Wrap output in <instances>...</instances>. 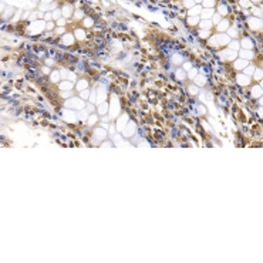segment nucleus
Listing matches in <instances>:
<instances>
[{
  "label": "nucleus",
  "mask_w": 263,
  "mask_h": 263,
  "mask_svg": "<svg viewBox=\"0 0 263 263\" xmlns=\"http://www.w3.org/2000/svg\"><path fill=\"white\" fill-rule=\"evenodd\" d=\"M230 41V37L228 36V34H215V36H212L211 40H209V44L211 46H226L228 43Z\"/></svg>",
  "instance_id": "1"
},
{
  "label": "nucleus",
  "mask_w": 263,
  "mask_h": 263,
  "mask_svg": "<svg viewBox=\"0 0 263 263\" xmlns=\"http://www.w3.org/2000/svg\"><path fill=\"white\" fill-rule=\"evenodd\" d=\"M248 21H249V26H250L252 30L259 31V30L262 28V23H260V19H259V17H250Z\"/></svg>",
  "instance_id": "2"
},
{
  "label": "nucleus",
  "mask_w": 263,
  "mask_h": 263,
  "mask_svg": "<svg viewBox=\"0 0 263 263\" xmlns=\"http://www.w3.org/2000/svg\"><path fill=\"white\" fill-rule=\"evenodd\" d=\"M67 107H70V108H84V103L81 101V100L78 98H74V100H70V101H67Z\"/></svg>",
  "instance_id": "3"
},
{
  "label": "nucleus",
  "mask_w": 263,
  "mask_h": 263,
  "mask_svg": "<svg viewBox=\"0 0 263 263\" xmlns=\"http://www.w3.org/2000/svg\"><path fill=\"white\" fill-rule=\"evenodd\" d=\"M236 56H238V51H233V50H230V48H228V50H225V51L222 53V57H223L225 60H235Z\"/></svg>",
  "instance_id": "4"
},
{
  "label": "nucleus",
  "mask_w": 263,
  "mask_h": 263,
  "mask_svg": "<svg viewBox=\"0 0 263 263\" xmlns=\"http://www.w3.org/2000/svg\"><path fill=\"white\" fill-rule=\"evenodd\" d=\"M216 28H218V31H222V33H223V31H226V30L229 28V21L222 19L219 23L216 24Z\"/></svg>",
  "instance_id": "5"
},
{
  "label": "nucleus",
  "mask_w": 263,
  "mask_h": 263,
  "mask_svg": "<svg viewBox=\"0 0 263 263\" xmlns=\"http://www.w3.org/2000/svg\"><path fill=\"white\" fill-rule=\"evenodd\" d=\"M253 40H252V38H249V37H245L243 40H242V41H240V46H242V47L243 48H246V50H250V48L253 47Z\"/></svg>",
  "instance_id": "6"
},
{
  "label": "nucleus",
  "mask_w": 263,
  "mask_h": 263,
  "mask_svg": "<svg viewBox=\"0 0 263 263\" xmlns=\"http://www.w3.org/2000/svg\"><path fill=\"white\" fill-rule=\"evenodd\" d=\"M201 12H202V6H201V5H195V6H192V7L189 9L188 16H199V14H201Z\"/></svg>",
  "instance_id": "7"
},
{
  "label": "nucleus",
  "mask_w": 263,
  "mask_h": 263,
  "mask_svg": "<svg viewBox=\"0 0 263 263\" xmlns=\"http://www.w3.org/2000/svg\"><path fill=\"white\" fill-rule=\"evenodd\" d=\"M238 83L240 85H249L250 84V77L246 74H240L238 75Z\"/></svg>",
  "instance_id": "8"
},
{
  "label": "nucleus",
  "mask_w": 263,
  "mask_h": 263,
  "mask_svg": "<svg viewBox=\"0 0 263 263\" xmlns=\"http://www.w3.org/2000/svg\"><path fill=\"white\" fill-rule=\"evenodd\" d=\"M246 66H249V63H248V60H245V58H240V60L235 61V68L236 70H243Z\"/></svg>",
  "instance_id": "9"
},
{
  "label": "nucleus",
  "mask_w": 263,
  "mask_h": 263,
  "mask_svg": "<svg viewBox=\"0 0 263 263\" xmlns=\"http://www.w3.org/2000/svg\"><path fill=\"white\" fill-rule=\"evenodd\" d=\"M198 26L202 28V30H209V28L212 27V21L209 19H203L202 21H199V23H198Z\"/></svg>",
  "instance_id": "10"
},
{
  "label": "nucleus",
  "mask_w": 263,
  "mask_h": 263,
  "mask_svg": "<svg viewBox=\"0 0 263 263\" xmlns=\"http://www.w3.org/2000/svg\"><path fill=\"white\" fill-rule=\"evenodd\" d=\"M239 56L242 57V58H245V60H249V58H253V53L250 51V50H246V48H243V50H240Z\"/></svg>",
  "instance_id": "11"
},
{
  "label": "nucleus",
  "mask_w": 263,
  "mask_h": 263,
  "mask_svg": "<svg viewBox=\"0 0 263 263\" xmlns=\"http://www.w3.org/2000/svg\"><path fill=\"white\" fill-rule=\"evenodd\" d=\"M212 16H213V10L212 9H202V12H201V17L202 19H212Z\"/></svg>",
  "instance_id": "12"
},
{
  "label": "nucleus",
  "mask_w": 263,
  "mask_h": 263,
  "mask_svg": "<svg viewBox=\"0 0 263 263\" xmlns=\"http://www.w3.org/2000/svg\"><path fill=\"white\" fill-rule=\"evenodd\" d=\"M186 23H188L189 26H198V23H199V16H189L188 20H186Z\"/></svg>",
  "instance_id": "13"
},
{
  "label": "nucleus",
  "mask_w": 263,
  "mask_h": 263,
  "mask_svg": "<svg viewBox=\"0 0 263 263\" xmlns=\"http://www.w3.org/2000/svg\"><path fill=\"white\" fill-rule=\"evenodd\" d=\"M218 12H219V14H221V16H225V14H228L229 13V7H228V6L226 5H218Z\"/></svg>",
  "instance_id": "14"
},
{
  "label": "nucleus",
  "mask_w": 263,
  "mask_h": 263,
  "mask_svg": "<svg viewBox=\"0 0 263 263\" xmlns=\"http://www.w3.org/2000/svg\"><path fill=\"white\" fill-rule=\"evenodd\" d=\"M240 47V43L236 41V40H233V41H229L228 43V48H230V50H233V51H238Z\"/></svg>",
  "instance_id": "15"
},
{
  "label": "nucleus",
  "mask_w": 263,
  "mask_h": 263,
  "mask_svg": "<svg viewBox=\"0 0 263 263\" xmlns=\"http://www.w3.org/2000/svg\"><path fill=\"white\" fill-rule=\"evenodd\" d=\"M61 12H63L61 14H63L64 17H68V16H71V14H73V6H66V7L61 10Z\"/></svg>",
  "instance_id": "16"
},
{
  "label": "nucleus",
  "mask_w": 263,
  "mask_h": 263,
  "mask_svg": "<svg viewBox=\"0 0 263 263\" xmlns=\"http://www.w3.org/2000/svg\"><path fill=\"white\" fill-rule=\"evenodd\" d=\"M255 68H256L255 66H246V67L243 68V70H245L243 74H246V75H249V77H252V75H253V73H255Z\"/></svg>",
  "instance_id": "17"
},
{
  "label": "nucleus",
  "mask_w": 263,
  "mask_h": 263,
  "mask_svg": "<svg viewBox=\"0 0 263 263\" xmlns=\"http://www.w3.org/2000/svg\"><path fill=\"white\" fill-rule=\"evenodd\" d=\"M226 33H228V36H229V37H238V30H236V26L228 28V30H226Z\"/></svg>",
  "instance_id": "18"
},
{
  "label": "nucleus",
  "mask_w": 263,
  "mask_h": 263,
  "mask_svg": "<svg viewBox=\"0 0 263 263\" xmlns=\"http://www.w3.org/2000/svg\"><path fill=\"white\" fill-rule=\"evenodd\" d=\"M202 3L205 6V9H212L216 5V0H202Z\"/></svg>",
  "instance_id": "19"
},
{
  "label": "nucleus",
  "mask_w": 263,
  "mask_h": 263,
  "mask_svg": "<svg viewBox=\"0 0 263 263\" xmlns=\"http://www.w3.org/2000/svg\"><path fill=\"white\" fill-rule=\"evenodd\" d=\"M221 20H222V16H221V14H219V13H216V14L213 13V16H212V20H211V21H212V24H218L219 21H221Z\"/></svg>",
  "instance_id": "20"
},
{
  "label": "nucleus",
  "mask_w": 263,
  "mask_h": 263,
  "mask_svg": "<svg viewBox=\"0 0 263 263\" xmlns=\"http://www.w3.org/2000/svg\"><path fill=\"white\" fill-rule=\"evenodd\" d=\"M253 78L256 81H259L262 78V70L260 68H255V73H253Z\"/></svg>",
  "instance_id": "21"
},
{
  "label": "nucleus",
  "mask_w": 263,
  "mask_h": 263,
  "mask_svg": "<svg viewBox=\"0 0 263 263\" xmlns=\"http://www.w3.org/2000/svg\"><path fill=\"white\" fill-rule=\"evenodd\" d=\"M205 77H203V75H198L196 78H195V84H198V85H203L205 84Z\"/></svg>",
  "instance_id": "22"
},
{
  "label": "nucleus",
  "mask_w": 263,
  "mask_h": 263,
  "mask_svg": "<svg viewBox=\"0 0 263 263\" xmlns=\"http://www.w3.org/2000/svg\"><path fill=\"white\" fill-rule=\"evenodd\" d=\"M63 40H64V43H66V44H73V41H74V37H73L71 34H66Z\"/></svg>",
  "instance_id": "23"
},
{
  "label": "nucleus",
  "mask_w": 263,
  "mask_h": 263,
  "mask_svg": "<svg viewBox=\"0 0 263 263\" xmlns=\"http://www.w3.org/2000/svg\"><path fill=\"white\" fill-rule=\"evenodd\" d=\"M83 23H84L85 27H91V26L94 24V20H93V19H90V17H85V19L83 20Z\"/></svg>",
  "instance_id": "24"
},
{
  "label": "nucleus",
  "mask_w": 263,
  "mask_h": 263,
  "mask_svg": "<svg viewBox=\"0 0 263 263\" xmlns=\"http://www.w3.org/2000/svg\"><path fill=\"white\" fill-rule=\"evenodd\" d=\"M182 5L185 6V7H188V9H191V7H192V6H195V5H196V3H195L193 0H183V2H182Z\"/></svg>",
  "instance_id": "25"
},
{
  "label": "nucleus",
  "mask_w": 263,
  "mask_h": 263,
  "mask_svg": "<svg viewBox=\"0 0 263 263\" xmlns=\"http://www.w3.org/2000/svg\"><path fill=\"white\" fill-rule=\"evenodd\" d=\"M87 85H88V83H87V81H78V84H77V88L78 90H83V88H85V87H87Z\"/></svg>",
  "instance_id": "26"
},
{
  "label": "nucleus",
  "mask_w": 263,
  "mask_h": 263,
  "mask_svg": "<svg viewBox=\"0 0 263 263\" xmlns=\"http://www.w3.org/2000/svg\"><path fill=\"white\" fill-rule=\"evenodd\" d=\"M75 34H77L75 37H77V38H81V40H83V38L85 37V36H84V34H85V33H84V30H75Z\"/></svg>",
  "instance_id": "27"
},
{
  "label": "nucleus",
  "mask_w": 263,
  "mask_h": 263,
  "mask_svg": "<svg viewBox=\"0 0 263 263\" xmlns=\"http://www.w3.org/2000/svg\"><path fill=\"white\" fill-rule=\"evenodd\" d=\"M172 63H175V64H182L183 58H181L179 56H174V58H172Z\"/></svg>",
  "instance_id": "28"
},
{
  "label": "nucleus",
  "mask_w": 263,
  "mask_h": 263,
  "mask_svg": "<svg viewBox=\"0 0 263 263\" xmlns=\"http://www.w3.org/2000/svg\"><path fill=\"white\" fill-rule=\"evenodd\" d=\"M242 7H250V0H239Z\"/></svg>",
  "instance_id": "29"
},
{
  "label": "nucleus",
  "mask_w": 263,
  "mask_h": 263,
  "mask_svg": "<svg viewBox=\"0 0 263 263\" xmlns=\"http://www.w3.org/2000/svg\"><path fill=\"white\" fill-rule=\"evenodd\" d=\"M176 75H178V78H179V80H181V78H182V80H183V78L186 77V74H185V73H183V71H182V68H179V70L176 71Z\"/></svg>",
  "instance_id": "30"
},
{
  "label": "nucleus",
  "mask_w": 263,
  "mask_h": 263,
  "mask_svg": "<svg viewBox=\"0 0 263 263\" xmlns=\"http://www.w3.org/2000/svg\"><path fill=\"white\" fill-rule=\"evenodd\" d=\"M253 97H260V87H255L253 88Z\"/></svg>",
  "instance_id": "31"
},
{
  "label": "nucleus",
  "mask_w": 263,
  "mask_h": 263,
  "mask_svg": "<svg viewBox=\"0 0 263 263\" xmlns=\"http://www.w3.org/2000/svg\"><path fill=\"white\" fill-rule=\"evenodd\" d=\"M97 122V115H91V117H88V124H95Z\"/></svg>",
  "instance_id": "32"
},
{
  "label": "nucleus",
  "mask_w": 263,
  "mask_h": 263,
  "mask_svg": "<svg viewBox=\"0 0 263 263\" xmlns=\"http://www.w3.org/2000/svg\"><path fill=\"white\" fill-rule=\"evenodd\" d=\"M199 36H201V37H208V36H209V30H201V31H199Z\"/></svg>",
  "instance_id": "33"
},
{
  "label": "nucleus",
  "mask_w": 263,
  "mask_h": 263,
  "mask_svg": "<svg viewBox=\"0 0 263 263\" xmlns=\"http://www.w3.org/2000/svg\"><path fill=\"white\" fill-rule=\"evenodd\" d=\"M253 14H255V17H260V16H262L260 9H253Z\"/></svg>",
  "instance_id": "34"
},
{
  "label": "nucleus",
  "mask_w": 263,
  "mask_h": 263,
  "mask_svg": "<svg viewBox=\"0 0 263 263\" xmlns=\"http://www.w3.org/2000/svg\"><path fill=\"white\" fill-rule=\"evenodd\" d=\"M60 16H61V10H54L53 17H54V19H57V17H60Z\"/></svg>",
  "instance_id": "35"
},
{
  "label": "nucleus",
  "mask_w": 263,
  "mask_h": 263,
  "mask_svg": "<svg viewBox=\"0 0 263 263\" xmlns=\"http://www.w3.org/2000/svg\"><path fill=\"white\" fill-rule=\"evenodd\" d=\"M57 24H58V26H64V24H66V20H64V19H60L58 21H57Z\"/></svg>",
  "instance_id": "36"
},
{
  "label": "nucleus",
  "mask_w": 263,
  "mask_h": 263,
  "mask_svg": "<svg viewBox=\"0 0 263 263\" xmlns=\"http://www.w3.org/2000/svg\"><path fill=\"white\" fill-rule=\"evenodd\" d=\"M75 16H77V17H78V19H81V17H83V16H84V14H83V12H80V10H78V12H77V13H75Z\"/></svg>",
  "instance_id": "37"
},
{
  "label": "nucleus",
  "mask_w": 263,
  "mask_h": 263,
  "mask_svg": "<svg viewBox=\"0 0 263 263\" xmlns=\"http://www.w3.org/2000/svg\"><path fill=\"white\" fill-rule=\"evenodd\" d=\"M250 2H253V3H260V0H250Z\"/></svg>",
  "instance_id": "38"
},
{
  "label": "nucleus",
  "mask_w": 263,
  "mask_h": 263,
  "mask_svg": "<svg viewBox=\"0 0 263 263\" xmlns=\"http://www.w3.org/2000/svg\"><path fill=\"white\" fill-rule=\"evenodd\" d=\"M193 2H195V3H198V5H199V3H201V2H202V0H193Z\"/></svg>",
  "instance_id": "39"
}]
</instances>
